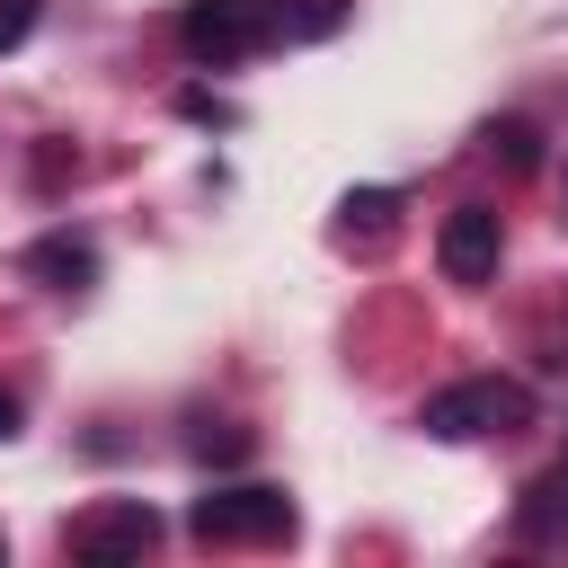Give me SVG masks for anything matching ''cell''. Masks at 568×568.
I'll list each match as a JSON object with an SVG mask.
<instances>
[{"label":"cell","mask_w":568,"mask_h":568,"mask_svg":"<svg viewBox=\"0 0 568 568\" xmlns=\"http://www.w3.org/2000/svg\"><path fill=\"white\" fill-rule=\"evenodd\" d=\"M36 9H44V0H0V53H18V44L36 36Z\"/></svg>","instance_id":"obj_11"},{"label":"cell","mask_w":568,"mask_h":568,"mask_svg":"<svg viewBox=\"0 0 568 568\" xmlns=\"http://www.w3.org/2000/svg\"><path fill=\"white\" fill-rule=\"evenodd\" d=\"M346 18H355V0H275V36H293V44H320Z\"/></svg>","instance_id":"obj_8"},{"label":"cell","mask_w":568,"mask_h":568,"mask_svg":"<svg viewBox=\"0 0 568 568\" xmlns=\"http://www.w3.org/2000/svg\"><path fill=\"white\" fill-rule=\"evenodd\" d=\"M27 275H36L44 293H80V284L98 275V248H89L80 231H44V240L27 248Z\"/></svg>","instance_id":"obj_6"},{"label":"cell","mask_w":568,"mask_h":568,"mask_svg":"<svg viewBox=\"0 0 568 568\" xmlns=\"http://www.w3.org/2000/svg\"><path fill=\"white\" fill-rule=\"evenodd\" d=\"M337 213H346V231H364V240H382V231H390V213H399V195H390V186H364V195H346Z\"/></svg>","instance_id":"obj_10"},{"label":"cell","mask_w":568,"mask_h":568,"mask_svg":"<svg viewBox=\"0 0 568 568\" xmlns=\"http://www.w3.org/2000/svg\"><path fill=\"white\" fill-rule=\"evenodd\" d=\"M18 435V390H0V444Z\"/></svg>","instance_id":"obj_14"},{"label":"cell","mask_w":568,"mask_h":568,"mask_svg":"<svg viewBox=\"0 0 568 568\" xmlns=\"http://www.w3.org/2000/svg\"><path fill=\"white\" fill-rule=\"evenodd\" d=\"M479 142H488V160H506L515 178H532V169H541V133H532L524 115H497V124H488Z\"/></svg>","instance_id":"obj_9"},{"label":"cell","mask_w":568,"mask_h":568,"mask_svg":"<svg viewBox=\"0 0 568 568\" xmlns=\"http://www.w3.org/2000/svg\"><path fill=\"white\" fill-rule=\"evenodd\" d=\"M151 541H160V515H151L142 497H106V506L71 515V532H62V550H71L80 568H124V559H142Z\"/></svg>","instance_id":"obj_4"},{"label":"cell","mask_w":568,"mask_h":568,"mask_svg":"<svg viewBox=\"0 0 568 568\" xmlns=\"http://www.w3.org/2000/svg\"><path fill=\"white\" fill-rule=\"evenodd\" d=\"M497 257H506V222H497V204H453V213L435 222V266H444L453 284H488Z\"/></svg>","instance_id":"obj_5"},{"label":"cell","mask_w":568,"mask_h":568,"mask_svg":"<svg viewBox=\"0 0 568 568\" xmlns=\"http://www.w3.org/2000/svg\"><path fill=\"white\" fill-rule=\"evenodd\" d=\"M178 106H186V115H195V124H231V106H222V98H204V89H186V98H178Z\"/></svg>","instance_id":"obj_13"},{"label":"cell","mask_w":568,"mask_h":568,"mask_svg":"<svg viewBox=\"0 0 568 568\" xmlns=\"http://www.w3.org/2000/svg\"><path fill=\"white\" fill-rule=\"evenodd\" d=\"M417 426H426L435 444L506 435V426H532V390H524V382H497V373H479V382H453V390H435V399L417 408Z\"/></svg>","instance_id":"obj_1"},{"label":"cell","mask_w":568,"mask_h":568,"mask_svg":"<svg viewBox=\"0 0 568 568\" xmlns=\"http://www.w3.org/2000/svg\"><path fill=\"white\" fill-rule=\"evenodd\" d=\"M186 532L213 541V550H231V541H284L293 532V497L266 488V479H231V488H204L186 506Z\"/></svg>","instance_id":"obj_2"},{"label":"cell","mask_w":568,"mask_h":568,"mask_svg":"<svg viewBox=\"0 0 568 568\" xmlns=\"http://www.w3.org/2000/svg\"><path fill=\"white\" fill-rule=\"evenodd\" d=\"M515 532H524V541H559V532H568V462H559V470H541V479H524Z\"/></svg>","instance_id":"obj_7"},{"label":"cell","mask_w":568,"mask_h":568,"mask_svg":"<svg viewBox=\"0 0 568 568\" xmlns=\"http://www.w3.org/2000/svg\"><path fill=\"white\" fill-rule=\"evenodd\" d=\"M275 36V0H186L178 9V44L195 62H248Z\"/></svg>","instance_id":"obj_3"},{"label":"cell","mask_w":568,"mask_h":568,"mask_svg":"<svg viewBox=\"0 0 568 568\" xmlns=\"http://www.w3.org/2000/svg\"><path fill=\"white\" fill-rule=\"evenodd\" d=\"M195 453H204V462H240L248 435H240V426H195Z\"/></svg>","instance_id":"obj_12"}]
</instances>
